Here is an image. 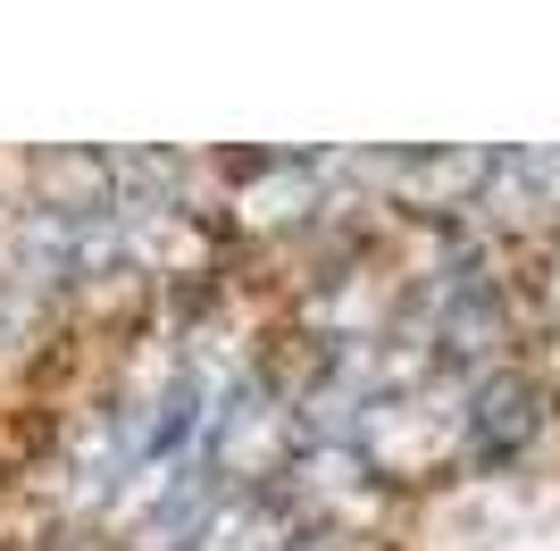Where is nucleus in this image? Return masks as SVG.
<instances>
[{"mask_svg": "<svg viewBox=\"0 0 560 551\" xmlns=\"http://www.w3.org/2000/svg\"><path fill=\"white\" fill-rule=\"evenodd\" d=\"M536 426H544V385L518 376V367H486V376L460 392V459H477V468L518 459L536 443Z\"/></svg>", "mask_w": 560, "mask_h": 551, "instance_id": "obj_1", "label": "nucleus"}, {"mask_svg": "<svg viewBox=\"0 0 560 551\" xmlns=\"http://www.w3.org/2000/svg\"><path fill=\"white\" fill-rule=\"evenodd\" d=\"M218 477H277L284 459H302V418L268 401V392H226L210 418V443H201Z\"/></svg>", "mask_w": 560, "mask_h": 551, "instance_id": "obj_2", "label": "nucleus"}, {"mask_svg": "<svg viewBox=\"0 0 560 551\" xmlns=\"http://www.w3.org/2000/svg\"><path fill=\"white\" fill-rule=\"evenodd\" d=\"M376 176L394 184L410 209H452V201H468V192L493 184V151H401Z\"/></svg>", "mask_w": 560, "mask_h": 551, "instance_id": "obj_3", "label": "nucleus"}, {"mask_svg": "<svg viewBox=\"0 0 560 551\" xmlns=\"http://www.w3.org/2000/svg\"><path fill=\"white\" fill-rule=\"evenodd\" d=\"M252 192H243V218L252 226H293V218H310V201H318V167L310 160H268V167H252Z\"/></svg>", "mask_w": 560, "mask_h": 551, "instance_id": "obj_4", "label": "nucleus"}, {"mask_svg": "<svg viewBox=\"0 0 560 551\" xmlns=\"http://www.w3.org/2000/svg\"><path fill=\"white\" fill-rule=\"evenodd\" d=\"M192 551H293V527L268 502H218Z\"/></svg>", "mask_w": 560, "mask_h": 551, "instance_id": "obj_5", "label": "nucleus"}, {"mask_svg": "<svg viewBox=\"0 0 560 551\" xmlns=\"http://www.w3.org/2000/svg\"><path fill=\"white\" fill-rule=\"evenodd\" d=\"M544 293H552V309H560V259H552V276H544Z\"/></svg>", "mask_w": 560, "mask_h": 551, "instance_id": "obj_6", "label": "nucleus"}]
</instances>
